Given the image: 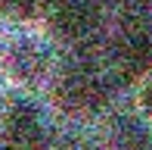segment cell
Listing matches in <instances>:
<instances>
[{"mask_svg": "<svg viewBox=\"0 0 152 150\" xmlns=\"http://www.w3.org/2000/svg\"><path fill=\"white\" fill-rule=\"evenodd\" d=\"M56 97L68 113H93L106 103V81L90 69H72L59 78Z\"/></svg>", "mask_w": 152, "mask_h": 150, "instance_id": "1", "label": "cell"}, {"mask_svg": "<svg viewBox=\"0 0 152 150\" xmlns=\"http://www.w3.org/2000/svg\"><path fill=\"white\" fill-rule=\"evenodd\" d=\"M50 19L59 35L78 41V38H87L96 28L99 6H96V0H53Z\"/></svg>", "mask_w": 152, "mask_h": 150, "instance_id": "2", "label": "cell"}, {"mask_svg": "<svg viewBox=\"0 0 152 150\" xmlns=\"http://www.w3.org/2000/svg\"><path fill=\"white\" fill-rule=\"evenodd\" d=\"M6 150H44V122L31 103H16L6 116Z\"/></svg>", "mask_w": 152, "mask_h": 150, "instance_id": "3", "label": "cell"}, {"mask_svg": "<svg viewBox=\"0 0 152 150\" xmlns=\"http://www.w3.org/2000/svg\"><path fill=\"white\" fill-rule=\"evenodd\" d=\"M112 66L121 78H134V75H143L152 66V41L143 35V31H130L124 35L112 50Z\"/></svg>", "mask_w": 152, "mask_h": 150, "instance_id": "4", "label": "cell"}, {"mask_svg": "<svg viewBox=\"0 0 152 150\" xmlns=\"http://www.w3.org/2000/svg\"><path fill=\"white\" fill-rule=\"evenodd\" d=\"M10 69L22 81H34L47 72V50L37 41H19L10 50Z\"/></svg>", "mask_w": 152, "mask_h": 150, "instance_id": "5", "label": "cell"}, {"mask_svg": "<svg viewBox=\"0 0 152 150\" xmlns=\"http://www.w3.org/2000/svg\"><path fill=\"white\" fill-rule=\"evenodd\" d=\"M109 138H112L115 150H146V144H149L146 128L137 119H130V116H118V119H115Z\"/></svg>", "mask_w": 152, "mask_h": 150, "instance_id": "6", "label": "cell"}, {"mask_svg": "<svg viewBox=\"0 0 152 150\" xmlns=\"http://www.w3.org/2000/svg\"><path fill=\"white\" fill-rule=\"evenodd\" d=\"M44 3L47 0H6V6H10L12 13H19V16H31V13H37Z\"/></svg>", "mask_w": 152, "mask_h": 150, "instance_id": "7", "label": "cell"}, {"mask_svg": "<svg viewBox=\"0 0 152 150\" xmlns=\"http://www.w3.org/2000/svg\"><path fill=\"white\" fill-rule=\"evenodd\" d=\"M143 106L149 110V116H152V81L146 85V91H143Z\"/></svg>", "mask_w": 152, "mask_h": 150, "instance_id": "8", "label": "cell"}]
</instances>
